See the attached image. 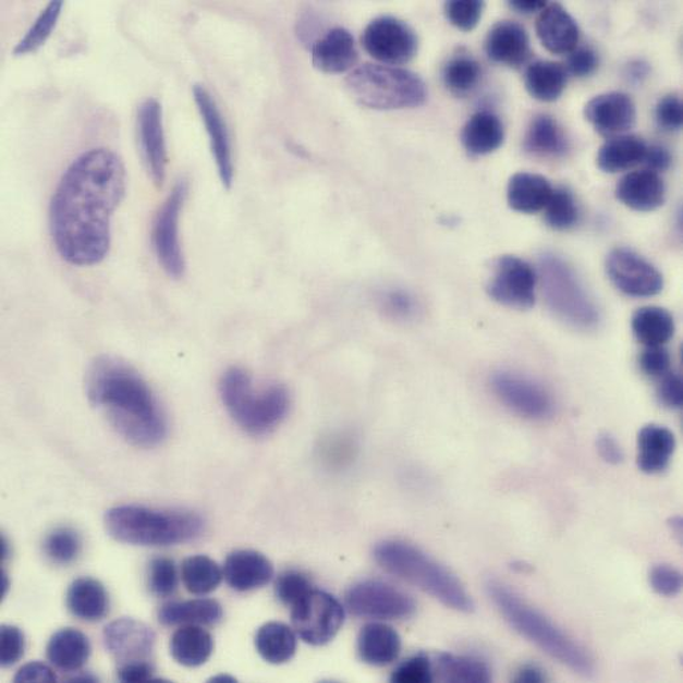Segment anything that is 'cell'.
I'll use <instances>...</instances> for the list:
<instances>
[{"label":"cell","mask_w":683,"mask_h":683,"mask_svg":"<svg viewBox=\"0 0 683 683\" xmlns=\"http://www.w3.org/2000/svg\"><path fill=\"white\" fill-rule=\"evenodd\" d=\"M125 192V167L113 150L90 149L72 162L50 205L52 240L64 261L93 266L106 258L111 219Z\"/></svg>","instance_id":"6da1fadb"},{"label":"cell","mask_w":683,"mask_h":683,"mask_svg":"<svg viewBox=\"0 0 683 683\" xmlns=\"http://www.w3.org/2000/svg\"><path fill=\"white\" fill-rule=\"evenodd\" d=\"M89 403L129 443L153 449L168 435L161 404L141 374L114 356L102 355L90 364L86 377Z\"/></svg>","instance_id":"7a4b0ae2"},{"label":"cell","mask_w":683,"mask_h":683,"mask_svg":"<svg viewBox=\"0 0 683 683\" xmlns=\"http://www.w3.org/2000/svg\"><path fill=\"white\" fill-rule=\"evenodd\" d=\"M489 600L519 634L546 651L574 673L591 675L595 672L594 658L576 639L546 618L539 610L525 602L510 586L489 578L486 583Z\"/></svg>","instance_id":"3957f363"},{"label":"cell","mask_w":683,"mask_h":683,"mask_svg":"<svg viewBox=\"0 0 683 683\" xmlns=\"http://www.w3.org/2000/svg\"><path fill=\"white\" fill-rule=\"evenodd\" d=\"M105 525L112 539L142 547L178 546L197 539L205 528L203 516L195 511L143 505L111 508Z\"/></svg>","instance_id":"277c9868"},{"label":"cell","mask_w":683,"mask_h":683,"mask_svg":"<svg viewBox=\"0 0 683 683\" xmlns=\"http://www.w3.org/2000/svg\"><path fill=\"white\" fill-rule=\"evenodd\" d=\"M374 558L387 572L418 586L443 606L471 613L473 598L455 574L418 547L401 540H386L374 549Z\"/></svg>","instance_id":"5b68a950"},{"label":"cell","mask_w":683,"mask_h":683,"mask_svg":"<svg viewBox=\"0 0 683 683\" xmlns=\"http://www.w3.org/2000/svg\"><path fill=\"white\" fill-rule=\"evenodd\" d=\"M220 394L229 415L254 437L276 430L290 408L286 387L271 385L256 390L251 375L240 367L229 368L222 375Z\"/></svg>","instance_id":"8992f818"},{"label":"cell","mask_w":683,"mask_h":683,"mask_svg":"<svg viewBox=\"0 0 683 683\" xmlns=\"http://www.w3.org/2000/svg\"><path fill=\"white\" fill-rule=\"evenodd\" d=\"M346 88L358 105L377 111L410 110L427 101L426 83L415 72L386 64L356 66Z\"/></svg>","instance_id":"52a82bcc"},{"label":"cell","mask_w":683,"mask_h":683,"mask_svg":"<svg viewBox=\"0 0 683 683\" xmlns=\"http://www.w3.org/2000/svg\"><path fill=\"white\" fill-rule=\"evenodd\" d=\"M540 275L549 309L573 328L594 329L600 322V312L583 282L564 259L554 254L540 258Z\"/></svg>","instance_id":"ba28073f"},{"label":"cell","mask_w":683,"mask_h":683,"mask_svg":"<svg viewBox=\"0 0 683 683\" xmlns=\"http://www.w3.org/2000/svg\"><path fill=\"white\" fill-rule=\"evenodd\" d=\"M346 606L356 618L406 620L416 612V602L406 591L380 580H364L347 590Z\"/></svg>","instance_id":"9c48e42d"},{"label":"cell","mask_w":683,"mask_h":683,"mask_svg":"<svg viewBox=\"0 0 683 683\" xmlns=\"http://www.w3.org/2000/svg\"><path fill=\"white\" fill-rule=\"evenodd\" d=\"M292 621L306 644L324 646L334 639L344 622V608L328 591L313 589L292 608Z\"/></svg>","instance_id":"30bf717a"},{"label":"cell","mask_w":683,"mask_h":683,"mask_svg":"<svg viewBox=\"0 0 683 683\" xmlns=\"http://www.w3.org/2000/svg\"><path fill=\"white\" fill-rule=\"evenodd\" d=\"M187 196V181L181 180L156 216L154 245L159 263L166 273L179 280L184 276L185 259L180 243V216Z\"/></svg>","instance_id":"8fae6325"},{"label":"cell","mask_w":683,"mask_h":683,"mask_svg":"<svg viewBox=\"0 0 683 683\" xmlns=\"http://www.w3.org/2000/svg\"><path fill=\"white\" fill-rule=\"evenodd\" d=\"M368 56L386 65L410 63L418 52L419 41L406 22L392 16H380L365 28L362 35Z\"/></svg>","instance_id":"7c38bea8"},{"label":"cell","mask_w":683,"mask_h":683,"mask_svg":"<svg viewBox=\"0 0 683 683\" xmlns=\"http://www.w3.org/2000/svg\"><path fill=\"white\" fill-rule=\"evenodd\" d=\"M536 285V271L527 261L503 256L493 264L487 292L499 304L523 310L535 305Z\"/></svg>","instance_id":"4fadbf2b"},{"label":"cell","mask_w":683,"mask_h":683,"mask_svg":"<svg viewBox=\"0 0 683 683\" xmlns=\"http://www.w3.org/2000/svg\"><path fill=\"white\" fill-rule=\"evenodd\" d=\"M609 280L631 297H655L663 289V277L655 265L625 247H618L607 258Z\"/></svg>","instance_id":"5bb4252c"},{"label":"cell","mask_w":683,"mask_h":683,"mask_svg":"<svg viewBox=\"0 0 683 683\" xmlns=\"http://www.w3.org/2000/svg\"><path fill=\"white\" fill-rule=\"evenodd\" d=\"M491 387L501 402L528 419H546L553 411L548 391L524 375L499 371L492 375Z\"/></svg>","instance_id":"9a60e30c"},{"label":"cell","mask_w":683,"mask_h":683,"mask_svg":"<svg viewBox=\"0 0 683 683\" xmlns=\"http://www.w3.org/2000/svg\"><path fill=\"white\" fill-rule=\"evenodd\" d=\"M108 651L120 664L149 662L155 650L156 634L148 625L136 619L114 620L105 629Z\"/></svg>","instance_id":"2e32d148"},{"label":"cell","mask_w":683,"mask_h":683,"mask_svg":"<svg viewBox=\"0 0 683 683\" xmlns=\"http://www.w3.org/2000/svg\"><path fill=\"white\" fill-rule=\"evenodd\" d=\"M193 96L202 114L203 122L207 126L210 138L211 154H214L217 169H219L222 185L231 190L234 179V166L232 157L231 136H229L228 125L223 120L219 106L207 88L196 84L193 87Z\"/></svg>","instance_id":"e0dca14e"},{"label":"cell","mask_w":683,"mask_h":683,"mask_svg":"<svg viewBox=\"0 0 683 683\" xmlns=\"http://www.w3.org/2000/svg\"><path fill=\"white\" fill-rule=\"evenodd\" d=\"M138 138H141L142 154L149 176L157 186L166 180L167 147L164 126H162V111L160 102L154 98L145 100L138 108L137 117Z\"/></svg>","instance_id":"ac0fdd59"},{"label":"cell","mask_w":683,"mask_h":683,"mask_svg":"<svg viewBox=\"0 0 683 683\" xmlns=\"http://www.w3.org/2000/svg\"><path fill=\"white\" fill-rule=\"evenodd\" d=\"M585 119L596 132L606 137L625 135L636 124L637 111L631 96L624 93H608L588 101Z\"/></svg>","instance_id":"d6986e66"},{"label":"cell","mask_w":683,"mask_h":683,"mask_svg":"<svg viewBox=\"0 0 683 683\" xmlns=\"http://www.w3.org/2000/svg\"><path fill=\"white\" fill-rule=\"evenodd\" d=\"M223 577L232 589L251 591L263 588L275 576V566L265 554L241 549L228 556Z\"/></svg>","instance_id":"ffe728a7"},{"label":"cell","mask_w":683,"mask_h":683,"mask_svg":"<svg viewBox=\"0 0 683 683\" xmlns=\"http://www.w3.org/2000/svg\"><path fill=\"white\" fill-rule=\"evenodd\" d=\"M312 58L314 66L325 74H343L358 62V50L353 35L337 27L314 41Z\"/></svg>","instance_id":"44dd1931"},{"label":"cell","mask_w":683,"mask_h":683,"mask_svg":"<svg viewBox=\"0 0 683 683\" xmlns=\"http://www.w3.org/2000/svg\"><path fill=\"white\" fill-rule=\"evenodd\" d=\"M536 33L541 45L554 56L576 50L580 28L573 16L559 3L547 4L537 17Z\"/></svg>","instance_id":"7402d4cb"},{"label":"cell","mask_w":683,"mask_h":683,"mask_svg":"<svg viewBox=\"0 0 683 683\" xmlns=\"http://www.w3.org/2000/svg\"><path fill=\"white\" fill-rule=\"evenodd\" d=\"M486 53L493 63L520 66L530 56L529 36L522 24L503 21L489 29L486 38Z\"/></svg>","instance_id":"603a6c76"},{"label":"cell","mask_w":683,"mask_h":683,"mask_svg":"<svg viewBox=\"0 0 683 683\" xmlns=\"http://www.w3.org/2000/svg\"><path fill=\"white\" fill-rule=\"evenodd\" d=\"M615 196L627 208L652 211L662 207L667 199V187L660 174L644 169L622 178L615 187Z\"/></svg>","instance_id":"cb8c5ba5"},{"label":"cell","mask_w":683,"mask_h":683,"mask_svg":"<svg viewBox=\"0 0 683 683\" xmlns=\"http://www.w3.org/2000/svg\"><path fill=\"white\" fill-rule=\"evenodd\" d=\"M553 186L540 174L520 172L513 174L507 187V202L519 214L535 215L546 209Z\"/></svg>","instance_id":"d4e9b609"},{"label":"cell","mask_w":683,"mask_h":683,"mask_svg":"<svg viewBox=\"0 0 683 683\" xmlns=\"http://www.w3.org/2000/svg\"><path fill=\"white\" fill-rule=\"evenodd\" d=\"M402 650V638L394 627L373 622L362 627L358 636L361 660L371 667H386L397 660Z\"/></svg>","instance_id":"484cf974"},{"label":"cell","mask_w":683,"mask_h":683,"mask_svg":"<svg viewBox=\"0 0 683 683\" xmlns=\"http://www.w3.org/2000/svg\"><path fill=\"white\" fill-rule=\"evenodd\" d=\"M505 138L504 125L497 114L479 111L463 126L461 141L467 154L481 157L497 153Z\"/></svg>","instance_id":"4316f807"},{"label":"cell","mask_w":683,"mask_h":683,"mask_svg":"<svg viewBox=\"0 0 683 683\" xmlns=\"http://www.w3.org/2000/svg\"><path fill=\"white\" fill-rule=\"evenodd\" d=\"M638 468L648 475L663 473L675 450V438L667 427L648 425L638 434Z\"/></svg>","instance_id":"83f0119b"},{"label":"cell","mask_w":683,"mask_h":683,"mask_svg":"<svg viewBox=\"0 0 683 683\" xmlns=\"http://www.w3.org/2000/svg\"><path fill=\"white\" fill-rule=\"evenodd\" d=\"M66 608L77 619L96 622L105 619L110 610V597L98 580L77 578L66 591Z\"/></svg>","instance_id":"f1b7e54d"},{"label":"cell","mask_w":683,"mask_h":683,"mask_svg":"<svg viewBox=\"0 0 683 683\" xmlns=\"http://www.w3.org/2000/svg\"><path fill=\"white\" fill-rule=\"evenodd\" d=\"M90 643L86 634L74 627L57 632L47 645V657L63 672H77L87 663Z\"/></svg>","instance_id":"f546056e"},{"label":"cell","mask_w":683,"mask_h":683,"mask_svg":"<svg viewBox=\"0 0 683 683\" xmlns=\"http://www.w3.org/2000/svg\"><path fill=\"white\" fill-rule=\"evenodd\" d=\"M648 145L643 138L633 135H622L609 138L597 154V167L606 173L629 171L643 164Z\"/></svg>","instance_id":"4dcf8cb0"},{"label":"cell","mask_w":683,"mask_h":683,"mask_svg":"<svg viewBox=\"0 0 683 683\" xmlns=\"http://www.w3.org/2000/svg\"><path fill=\"white\" fill-rule=\"evenodd\" d=\"M222 615V607L211 598L168 602L159 610V621L166 626L215 625Z\"/></svg>","instance_id":"1f68e13d"},{"label":"cell","mask_w":683,"mask_h":683,"mask_svg":"<svg viewBox=\"0 0 683 683\" xmlns=\"http://www.w3.org/2000/svg\"><path fill=\"white\" fill-rule=\"evenodd\" d=\"M214 637L199 625H184L171 638V655L186 668H198L214 655Z\"/></svg>","instance_id":"d6a6232c"},{"label":"cell","mask_w":683,"mask_h":683,"mask_svg":"<svg viewBox=\"0 0 683 683\" xmlns=\"http://www.w3.org/2000/svg\"><path fill=\"white\" fill-rule=\"evenodd\" d=\"M524 82L532 98L542 102H552L564 93L568 72L560 63L537 60L525 71Z\"/></svg>","instance_id":"836d02e7"},{"label":"cell","mask_w":683,"mask_h":683,"mask_svg":"<svg viewBox=\"0 0 683 683\" xmlns=\"http://www.w3.org/2000/svg\"><path fill=\"white\" fill-rule=\"evenodd\" d=\"M254 643L258 655L273 664L289 662L297 651V634L282 622H268L259 627Z\"/></svg>","instance_id":"e575fe53"},{"label":"cell","mask_w":683,"mask_h":683,"mask_svg":"<svg viewBox=\"0 0 683 683\" xmlns=\"http://www.w3.org/2000/svg\"><path fill=\"white\" fill-rule=\"evenodd\" d=\"M524 149L540 157H559L566 153L568 141L558 122L548 114L532 120L524 137Z\"/></svg>","instance_id":"d590c367"},{"label":"cell","mask_w":683,"mask_h":683,"mask_svg":"<svg viewBox=\"0 0 683 683\" xmlns=\"http://www.w3.org/2000/svg\"><path fill=\"white\" fill-rule=\"evenodd\" d=\"M632 329L646 347L663 346L674 336V319L662 307H641L632 318Z\"/></svg>","instance_id":"8d00e7d4"},{"label":"cell","mask_w":683,"mask_h":683,"mask_svg":"<svg viewBox=\"0 0 683 683\" xmlns=\"http://www.w3.org/2000/svg\"><path fill=\"white\" fill-rule=\"evenodd\" d=\"M437 673L444 682L485 683L492 680L491 668L483 658L452 652L438 657Z\"/></svg>","instance_id":"74e56055"},{"label":"cell","mask_w":683,"mask_h":683,"mask_svg":"<svg viewBox=\"0 0 683 683\" xmlns=\"http://www.w3.org/2000/svg\"><path fill=\"white\" fill-rule=\"evenodd\" d=\"M181 576H183L187 591L192 595L205 596L219 588L223 571L208 556L197 554L184 560Z\"/></svg>","instance_id":"f35d334b"},{"label":"cell","mask_w":683,"mask_h":683,"mask_svg":"<svg viewBox=\"0 0 683 683\" xmlns=\"http://www.w3.org/2000/svg\"><path fill=\"white\" fill-rule=\"evenodd\" d=\"M441 77L452 95L463 98L479 86L481 65L473 57L456 56L447 62Z\"/></svg>","instance_id":"ab89813d"},{"label":"cell","mask_w":683,"mask_h":683,"mask_svg":"<svg viewBox=\"0 0 683 683\" xmlns=\"http://www.w3.org/2000/svg\"><path fill=\"white\" fill-rule=\"evenodd\" d=\"M62 9L63 2H51L48 4L41 11L38 20L34 22L32 28L28 29L27 34L23 36V39L14 48V56L22 57L27 56L29 52L38 51L46 44V40L50 38Z\"/></svg>","instance_id":"60d3db41"},{"label":"cell","mask_w":683,"mask_h":683,"mask_svg":"<svg viewBox=\"0 0 683 683\" xmlns=\"http://www.w3.org/2000/svg\"><path fill=\"white\" fill-rule=\"evenodd\" d=\"M546 221L554 231H568L572 229L580 219V210L576 199L565 187H558L552 193L551 199L546 207Z\"/></svg>","instance_id":"b9f144b4"},{"label":"cell","mask_w":683,"mask_h":683,"mask_svg":"<svg viewBox=\"0 0 683 683\" xmlns=\"http://www.w3.org/2000/svg\"><path fill=\"white\" fill-rule=\"evenodd\" d=\"M82 541L75 530L59 528L48 535L45 551L58 564H70L81 553Z\"/></svg>","instance_id":"7bdbcfd3"},{"label":"cell","mask_w":683,"mask_h":683,"mask_svg":"<svg viewBox=\"0 0 683 683\" xmlns=\"http://www.w3.org/2000/svg\"><path fill=\"white\" fill-rule=\"evenodd\" d=\"M276 596L283 606L293 608L313 590L310 578L298 571H286L278 576Z\"/></svg>","instance_id":"ee69618b"},{"label":"cell","mask_w":683,"mask_h":683,"mask_svg":"<svg viewBox=\"0 0 683 683\" xmlns=\"http://www.w3.org/2000/svg\"><path fill=\"white\" fill-rule=\"evenodd\" d=\"M178 570L173 560L156 558L150 561L148 571V586L157 597L171 596L178 588Z\"/></svg>","instance_id":"f6af8a7d"},{"label":"cell","mask_w":683,"mask_h":683,"mask_svg":"<svg viewBox=\"0 0 683 683\" xmlns=\"http://www.w3.org/2000/svg\"><path fill=\"white\" fill-rule=\"evenodd\" d=\"M485 3L477 0H452L444 4V14L453 27L469 33L479 24Z\"/></svg>","instance_id":"bcb514c9"},{"label":"cell","mask_w":683,"mask_h":683,"mask_svg":"<svg viewBox=\"0 0 683 683\" xmlns=\"http://www.w3.org/2000/svg\"><path fill=\"white\" fill-rule=\"evenodd\" d=\"M391 681L397 683H430L434 681V668L425 655L410 657L394 670Z\"/></svg>","instance_id":"7dc6e473"},{"label":"cell","mask_w":683,"mask_h":683,"mask_svg":"<svg viewBox=\"0 0 683 683\" xmlns=\"http://www.w3.org/2000/svg\"><path fill=\"white\" fill-rule=\"evenodd\" d=\"M649 582L656 594L664 597H674L682 589V574L674 566L661 564L652 568Z\"/></svg>","instance_id":"c3c4849f"},{"label":"cell","mask_w":683,"mask_h":683,"mask_svg":"<svg viewBox=\"0 0 683 683\" xmlns=\"http://www.w3.org/2000/svg\"><path fill=\"white\" fill-rule=\"evenodd\" d=\"M380 302L385 312L398 319L413 318L418 312V305L413 295L401 289L389 290L380 297Z\"/></svg>","instance_id":"681fc988"},{"label":"cell","mask_w":683,"mask_h":683,"mask_svg":"<svg viewBox=\"0 0 683 683\" xmlns=\"http://www.w3.org/2000/svg\"><path fill=\"white\" fill-rule=\"evenodd\" d=\"M2 636V657H0V664L3 668H9L11 664L21 660L26 649V638L20 627L12 625H3L0 631Z\"/></svg>","instance_id":"f907efd6"},{"label":"cell","mask_w":683,"mask_h":683,"mask_svg":"<svg viewBox=\"0 0 683 683\" xmlns=\"http://www.w3.org/2000/svg\"><path fill=\"white\" fill-rule=\"evenodd\" d=\"M656 120L662 130L676 132L682 129V102L679 96L669 95L658 101Z\"/></svg>","instance_id":"816d5d0a"},{"label":"cell","mask_w":683,"mask_h":683,"mask_svg":"<svg viewBox=\"0 0 683 683\" xmlns=\"http://www.w3.org/2000/svg\"><path fill=\"white\" fill-rule=\"evenodd\" d=\"M670 364H672V359H670V354L663 346L646 347L639 358L641 368L652 378H661L664 374H668Z\"/></svg>","instance_id":"f5cc1de1"},{"label":"cell","mask_w":683,"mask_h":683,"mask_svg":"<svg viewBox=\"0 0 683 683\" xmlns=\"http://www.w3.org/2000/svg\"><path fill=\"white\" fill-rule=\"evenodd\" d=\"M598 66L597 53L588 47L576 48L566 62V72L573 76L586 77L594 74Z\"/></svg>","instance_id":"db71d44e"},{"label":"cell","mask_w":683,"mask_h":683,"mask_svg":"<svg viewBox=\"0 0 683 683\" xmlns=\"http://www.w3.org/2000/svg\"><path fill=\"white\" fill-rule=\"evenodd\" d=\"M657 395L664 407L681 408L682 406V380L680 375L668 373L661 377Z\"/></svg>","instance_id":"11a10c76"},{"label":"cell","mask_w":683,"mask_h":683,"mask_svg":"<svg viewBox=\"0 0 683 683\" xmlns=\"http://www.w3.org/2000/svg\"><path fill=\"white\" fill-rule=\"evenodd\" d=\"M57 674L51 668L41 662L24 664L16 673L14 681L20 682H57Z\"/></svg>","instance_id":"9f6ffc18"},{"label":"cell","mask_w":683,"mask_h":683,"mask_svg":"<svg viewBox=\"0 0 683 683\" xmlns=\"http://www.w3.org/2000/svg\"><path fill=\"white\" fill-rule=\"evenodd\" d=\"M118 679L122 682H148L154 680V667L150 662L120 664Z\"/></svg>","instance_id":"6f0895ef"},{"label":"cell","mask_w":683,"mask_h":683,"mask_svg":"<svg viewBox=\"0 0 683 683\" xmlns=\"http://www.w3.org/2000/svg\"><path fill=\"white\" fill-rule=\"evenodd\" d=\"M644 164L648 167L651 172H664L672 166V155H670L667 148L661 145H650L646 149Z\"/></svg>","instance_id":"680465c9"},{"label":"cell","mask_w":683,"mask_h":683,"mask_svg":"<svg viewBox=\"0 0 683 683\" xmlns=\"http://www.w3.org/2000/svg\"><path fill=\"white\" fill-rule=\"evenodd\" d=\"M597 450L600 452L603 461L610 464H619L622 462V459H624V452H622L618 440L609 434H602L598 437Z\"/></svg>","instance_id":"91938a15"},{"label":"cell","mask_w":683,"mask_h":683,"mask_svg":"<svg viewBox=\"0 0 683 683\" xmlns=\"http://www.w3.org/2000/svg\"><path fill=\"white\" fill-rule=\"evenodd\" d=\"M650 74V65L645 60H633L626 65L625 76L633 84H641Z\"/></svg>","instance_id":"94428289"},{"label":"cell","mask_w":683,"mask_h":683,"mask_svg":"<svg viewBox=\"0 0 683 683\" xmlns=\"http://www.w3.org/2000/svg\"><path fill=\"white\" fill-rule=\"evenodd\" d=\"M515 681L524 683L544 682L547 681V675L536 664H525V667L519 670Z\"/></svg>","instance_id":"6125c7cd"},{"label":"cell","mask_w":683,"mask_h":683,"mask_svg":"<svg viewBox=\"0 0 683 683\" xmlns=\"http://www.w3.org/2000/svg\"><path fill=\"white\" fill-rule=\"evenodd\" d=\"M547 2H535V0H512L510 8L520 12V14H535L547 8Z\"/></svg>","instance_id":"be15d7a7"},{"label":"cell","mask_w":683,"mask_h":683,"mask_svg":"<svg viewBox=\"0 0 683 683\" xmlns=\"http://www.w3.org/2000/svg\"><path fill=\"white\" fill-rule=\"evenodd\" d=\"M71 681L74 682H96L95 676L93 675H87V674H83V675H76L75 679H72Z\"/></svg>","instance_id":"e7e4bbea"},{"label":"cell","mask_w":683,"mask_h":683,"mask_svg":"<svg viewBox=\"0 0 683 683\" xmlns=\"http://www.w3.org/2000/svg\"><path fill=\"white\" fill-rule=\"evenodd\" d=\"M9 585H10V583H9V578H8V576H5V574H3V576H2L3 596H4L5 594H8Z\"/></svg>","instance_id":"03108f58"},{"label":"cell","mask_w":683,"mask_h":683,"mask_svg":"<svg viewBox=\"0 0 683 683\" xmlns=\"http://www.w3.org/2000/svg\"><path fill=\"white\" fill-rule=\"evenodd\" d=\"M220 681L234 682V679H232V676H228V675L216 676V679H214V682H220Z\"/></svg>","instance_id":"003e7915"}]
</instances>
